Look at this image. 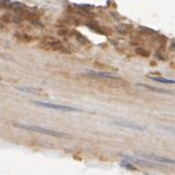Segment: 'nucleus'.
<instances>
[{
	"mask_svg": "<svg viewBox=\"0 0 175 175\" xmlns=\"http://www.w3.org/2000/svg\"><path fill=\"white\" fill-rule=\"evenodd\" d=\"M137 53L141 54V56H144V57H147V56H149V53H147V52L145 50V49H137Z\"/></svg>",
	"mask_w": 175,
	"mask_h": 175,
	"instance_id": "obj_8",
	"label": "nucleus"
},
{
	"mask_svg": "<svg viewBox=\"0 0 175 175\" xmlns=\"http://www.w3.org/2000/svg\"><path fill=\"white\" fill-rule=\"evenodd\" d=\"M153 80L155 82H161V83H166V84H175V80H171V79H166V78H153L150 76Z\"/></svg>",
	"mask_w": 175,
	"mask_h": 175,
	"instance_id": "obj_6",
	"label": "nucleus"
},
{
	"mask_svg": "<svg viewBox=\"0 0 175 175\" xmlns=\"http://www.w3.org/2000/svg\"><path fill=\"white\" fill-rule=\"evenodd\" d=\"M15 127L17 128H23L26 130H32V132H38V133H42V134H46V136H52V137H70L69 134L66 133H62V132H57V130H52V129H46V128H41V127H37V125H20V124H15Z\"/></svg>",
	"mask_w": 175,
	"mask_h": 175,
	"instance_id": "obj_1",
	"label": "nucleus"
},
{
	"mask_svg": "<svg viewBox=\"0 0 175 175\" xmlns=\"http://www.w3.org/2000/svg\"><path fill=\"white\" fill-rule=\"evenodd\" d=\"M146 161H150V162H155V163H165V165H175V161L174 159H168V158L165 157H157V155H146L145 157Z\"/></svg>",
	"mask_w": 175,
	"mask_h": 175,
	"instance_id": "obj_3",
	"label": "nucleus"
},
{
	"mask_svg": "<svg viewBox=\"0 0 175 175\" xmlns=\"http://www.w3.org/2000/svg\"><path fill=\"white\" fill-rule=\"evenodd\" d=\"M114 124L120 125V127L136 129V130H144V129H145V127H141V125H136V124H130V123H124V121H114Z\"/></svg>",
	"mask_w": 175,
	"mask_h": 175,
	"instance_id": "obj_5",
	"label": "nucleus"
},
{
	"mask_svg": "<svg viewBox=\"0 0 175 175\" xmlns=\"http://www.w3.org/2000/svg\"><path fill=\"white\" fill-rule=\"evenodd\" d=\"M33 104L45 107V108H50V109H58V111H63V112H79L80 111L79 108L70 107L66 104H52V103H41V101H33Z\"/></svg>",
	"mask_w": 175,
	"mask_h": 175,
	"instance_id": "obj_2",
	"label": "nucleus"
},
{
	"mask_svg": "<svg viewBox=\"0 0 175 175\" xmlns=\"http://www.w3.org/2000/svg\"><path fill=\"white\" fill-rule=\"evenodd\" d=\"M161 129L166 130V132H170L175 134V127H168V125H161Z\"/></svg>",
	"mask_w": 175,
	"mask_h": 175,
	"instance_id": "obj_7",
	"label": "nucleus"
},
{
	"mask_svg": "<svg viewBox=\"0 0 175 175\" xmlns=\"http://www.w3.org/2000/svg\"><path fill=\"white\" fill-rule=\"evenodd\" d=\"M90 76H95V78H105V79H113V80H117L119 78L113 76L112 74H108V73H94V71H90L87 73Z\"/></svg>",
	"mask_w": 175,
	"mask_h": 175,
	"instance_id": "obj_4",
	"label": "nucleus"
}]
</instances>
